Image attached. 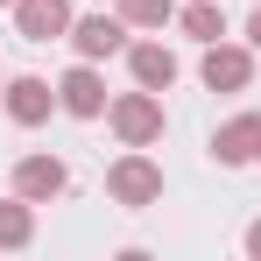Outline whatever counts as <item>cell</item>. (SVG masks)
Masks as SVG:
<instances>
[{
  "label": "cell",
  "instance_id": "obj_4",
  "mask_svg": "<svg viewBox=\"0 0 261 261\" xmlns=\"http://www.w3.org/2000/svg\"><path fill=\"white\" fill-rule=\"evenodd\" d=\"M106 191H113L120 205H148V198H163V170H155L148 155H127V163H113Z\"/></svg>",
  "mask_w": 261,
  "mask_h": 261
},
{
  "label": "cell",
  "instance_id": "obj_7",
  "mask_svg": "<svg viewBox=\"0 0 261 261\" xmlns=\"http://www.w3.org/2000/svg\"><path fill=\"white\" fill-rule=\"evenodd\" d=\"M64 184H71V170H64L57 155H21V163H14V191H21L29 205H36V198H57Z\"/></svg>",
  "mask_w": 261,
  "mask_h": 261
},
{
  "label": "cell",
  "instance_id": "obj_8",
  "mask_svg": "<svg viewBox=\"0 0 261 261\" xmlns=\"http://www.w3.org/2000/svg\"><path fill=\"white\" fill-rule=\"evenodd\" d=\"M127 64H134V85L141 92H170L176 85V57L163 43H127Z\"/></svg>",
  "mask_w": 261,
  "mask_h": 261
},
{
  "label": "cell",
  "instance_id": "obj_17",
  "mask_svg": "<svg viewBox=\"0 0 261 261\" xmlns=\"http://www.w3.org/2000/svg\"><path fill=\"white\" fill-rule=\"evenodd\" d=\"M0 7H14V0H0Z\"/></svg>",
  "mask_w": 261,
  "mask_h": 261
},
{
  "label": "cell",
  "instance_id": "obj_5",
  "mask_svg": "<svg viewBox=\"0 0 261 261\" xmlns=\"http://www.w3.org/2000/svg\"><path fill=\"white\" fill-rule=\"evenodd\" d=\"M212 155L226 170H240V163H261V113H240V120H226L212 134Z\"/></svg>",
  "mask_w": 261,
  "mask_h": 261
},
{
  "label": "cell",
  "instance_id": "obj_2",
  "mask_svg": "<svg viewBox=\"0 0 261 261\" xmlns=\"http://www.w3.org/2000/svg\"><path fill=\"white\" fill-rule=\"evenodd\" d=\"M57 106H64L71 120H99V113H106V85H99L92 57L78 64V71H64V85H57Z\"/></svg>",
  "mask_w": 261,
  "mask_h": 261
},
{
  "label": "cell",
  "instance_id": "obj_13",
  "mask_svg": "<svg viewBox=\"0 0 261 261\" xmlns=\"http://www.w3.org/2000/svg\"><path fill=\"white\" fill-rule=\"evenodd\" d=\"M21 240H29V198L0 205V247H21Z\"/></svg>",
  "mask_w": 261,
  "mask_h": 261
},
{
  "label": "cell",
  "instance_id": "obj_11",
  "mask_svg": "<svg viewBox=\"0 0 261 261\" xmlns=\"http://www.w3.org/2000/svg\"><path fill=\"white\" fill-rule=\"evenodd\" d=\"M184 36H191V43H219V36H226V14H219L212 0H191V7H184Z\"/></svg>",
  "mask_w": 261,
  "mask_h": 261
},
{
  "label": "cell",
  "instance_id": "obj_1",
  "mask_svg": "<svg viewBox=\"0 0 261 261\" xmlns=\"http://www.w3.org/2000/svg\"><path fill=\"white\" fill-rule=\"evenodd\" d=\"M113 127H120L127 148H148V141L163 134V92H134V99H120V106H113Z\"/></svg>",
  "mask_w": 261,
  "mask_h": 261
},
{
  "label": "cell",
  "instance_id": "obj_12",
  "mask_svg": "<svg viewBox=\"0 0 261 261\" xmlns=\"http://www.w3.org/2000/svg\"><path fill=\"white\" fill-rule=\"evenodd\" d=\"M170 14H176V0H120V21H134V29H155Z\"/></svg>",
  "mask_w": 261,
  "mask_h": 261
},
{
  "label": "cell",
  "instance_id": "obj_10",
  "mask_svg": "<svg viewBox=\"0 0 261 261\" xmlns=\"http://www.w3.org/2000/svg\"><path fill=\"white\" fill-rule=\"evenodd\" d=\"M247 78H254L247 49H226V43H212V57H205V85H212V92H240Z\"/></svg>",
  "mask_w": 261,
  "mask_h": 261
},
{
  "label": "cell",
  "instance_id": "obj_6",
  "mask_svg": "<svg viewBox=\"0 0 261 261\" xmlns=\"http://www.w3.org/2000/svg\"><path fill=\"white\" fill-rule=\"evenodd\" d=\"M71 43H78V57H120L127 49V21L120 14H85V21H71Z\"/></svg>",
  "mask_w": 261,
  "mask_h": 261
},
{
  "label": "cell",
  "instance_id": "obj_9",
  "mask_svg": "<svg viewBox=\"0 0 261 261\" xmlns=\"http://www.w3.org/2000/svg\"><path fill=\"white\" fill-rule=\"evenodd\" d=\"M49 106H57V92L43 78H7V120L36 127V120H49Z\"/></svg>",
  "mask_w": 261,
  "mask_h": 261
},
{
  "label": "cell",
  "instance_id": "obj_14",
  "mask_svg": "<svg viewBox=\"0 0 261 261\" xmlns=\"http://www.w3.org/2000/svg\"><path fill=\"white\" fill-rule=\"evenodd\" d=\"M247 43H254V49H261V7H254V21H247Z\"/></svg>",
  "mask_w": 261,
  "mask_h": 261
},
{
  "label": "cell",
  "instance_id": "obj_15",
  "mask_svg": "<svg viewBox=\"0 0 261 261\" xmlns=\"http://www.w3.org/2000/svg\"><path fill=\"white\" fill-rule=\"evenodd\" d=\"M247 254H261V226H247Z\"/></svg>",
  "mask_w": 261,
  "mask_h": 261
},
{
  "label": "cell",
  "instance_id": "obj_16",
  "mask_svg": "<svg viewBox=\"0 0 261 261\" xmlns=\"http://www.w3.org/2000/svg\"><path fill=\"white\" fill-rule=\"evenodd\" d=\"M0 92H7V71H0Z\"/></svg>",
  "mask_w": 261,
  "mask_h": 261
},
{
  "label": "cell",
  "instance_id": "obj_3",
  "mask_svg": "<svg viewBox=\"0 0 261 261\" xmlns=\"http://www.w3.org/2000/svg\"><path fill=\"white\" fill-rule=\"evenodd\" d=\"M14 21H21V43H57L71 36V0H14Z\"/></svg>",
  "mask_w": 261,
  "mask_h": 261
}]
</instances>
